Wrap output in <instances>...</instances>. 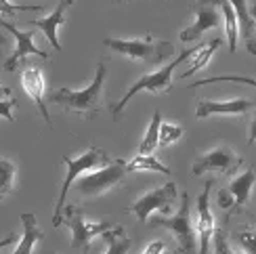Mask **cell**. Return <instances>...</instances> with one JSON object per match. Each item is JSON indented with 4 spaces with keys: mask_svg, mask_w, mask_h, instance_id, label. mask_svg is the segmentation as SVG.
<instances>
[{
    "mask_svg": "<svg viewBox=\"0 0 256 254\" xmlns=\"http://www.w3.org/2000/svg\"><path fill=\"white\" fill-rule=\"evenodd\" d=\"M105 78H108V66H105V61H99L94 78L86 88L72 90L68 86H61L48 94V101L55 105H61V108L70 114H78L82 118H94V116L103 110L101 101H103Z\"/></svg>",
    "mask_w": 256,
    "mask_h": 254,
    "instance_id": "6da1fadb",
    "label": "cell"
},
{
    "mask_svg": "<svg viewBox=\"0 0 256 254\" xmlns=\"http://www.w3.org/2000/svg\"><path fill=\"white\" fill-rule=\"evenodd\" d=\"M105 46L120 52V55L132 61H145L149 66L162 63L170 55H174V46L168 40H156L152 34L138 36V38H105Z\"/></svg>",
    "mask_w": 256,
    "mask_h": 254,
    "instance_id": "7a4b0ae2",
    "label": "cell"
},
{
    "mask_svg": "<svg viewBox=\"0 0 256 254\" xmlns=\"http://www.w3.org/2000/svg\"><path fill=\"white\" fill-rule=\"evenodd\" d=\"M63 164L68 168V174H66V181L61 185V192H59V198H57V204H55V214H52V227H59L61 225V218H63V206H66V198H68V192L72 189L74 181L78 176L86 174V172H92L97 168H103L112 162V158L105 154L101 147H88L84 154H80L78 158H70V156H61Z\"/></svg>",
    "mask_w": 256,
    "mask_h": 254,
    "instance_id": "3957f363",
    "label": "cell"
},
{
    "mask_svg": "<svg viewBox=\"0 0 256 254\" xmlns=\"http://www.w3.org/2000/svg\"><path fill=\"white\" fill-rule=\"evenodd\" d=\"M200 48H202V46H191V48H187V50H180L178 57H176L172 63H168V66L160 68V70H156V72H152V74H145V76L138 78V80L132 84V86L124 92V97H122L118 103H116V105H112L114 120L120 118V114H122V110L126 108V103L130 101L136 92H141V90H149V92H154V94L168 92L170 88H172V72L176 70V66H180L183 61H187L191 55H196Z\"/></svg>",
    "mask_w": 256,
    "mask_h": 254,
    "instance_id": "277c9868",
    "label": "cell"
},
{
    "mask_svg": "<svg viewBox=\"0 0 256 254\" xmlns=\"http://www.w3.org/2000/svg\"><path fill=\"white\" fill-rule=\"evenodd\" d=\"M152 227H162L174 236L180 254H198L196 252V225L191 214V198L185 192L180 196V206L170 216H154Z\"/></svg>",
    "mask_w": 256,
    "mask_h": 254,
    "instance_id": "5b68a950",
    "label": "cell"
},
{
    "mask_svg": "<svg viewBox=\"0 0 256 254\" xmlns=\"http://www.w3.org/2000/svg\"><path fill=\"white\" fill-rule=\"evenodd\" d=\"M126 174H128L126 160H112L108 166L82 174V178L74 189H76V196H80L82 200H94L105 196L116 187H120L124 183Z\"/></svg>",
    "mask_w": 256,
    "mask_h": 254,
    "instance_id": "8992f818",
    "label": "cell"
},
{
    "mask_svg": "<svg viewBox=\"0 0 256 254\" xmlns=\"http://www.w3.org/2000/svg\"><path fill=\"white\" fill-rule=\"evenodd\" d=\"M68 216L61 218V225H66L72 231V248L74 250H80L82 254H86L90 248V242L94 238H101L105 231H110L114 225L108 223V220H86L84 216L82 208L78 206H70L66 210Z\"/></svg>",
    "mask_w": 256,
    "mask_h": 254,
    "instance_id": "52a82bcc",
    "label": "cell"
},
{
    "mask_svg": "<svg viewBox=\"0 0 256 254\" xmlns=\"http://www.w3.org/2000/svg\"><path fill=\"white\" fill-rule=\"evenodd\" d=\"M176 198H178V192H176L174 181H168L162 187H156L152 192L143 194L141 198H136L134 202L128 206V210H130L141 223L147 220L154 212H160L162 216H170L172 214V206L176 204Z\"/></svg>",
    "mask_w": 256,
    "mask_h": 254,
    "instance_id": "ba28073f",
    "label": "cell"
},
{
    "mask_svg": "<svg viewBox=\"0 0 256 254\" xmlns=\"http://www.w3.org/2000/svg\"><path fill=\"white\" fill-rule=\"evenodd\" d=\"M244 160L231 150V147H214L208 154H202L200 158H196L194 166H191V172L196 176L204 174V172H218L222 176H233L240 168H242Z\"/></svg>",
    "mask_w": 256,
    "mask_h": 254,
    "instance_id": "9c48e42d",
    "label": "cell"
},
{
    "mask_svg": "<svg viewBox=\"0 0 256 254\" xmlns=\"http://www.w3.org/2000/svg\"><path fill=\"white\" fill-rule=\"evenodd\" d=\"M210 189L212 181H206L202 194L198 196L196 202V212H198V254H210V244L214 240V214L210 210Z\"/></svg>",
    "mask_w": 256,
    "mask_h": 254,
    "instance_id": "30bf717a",
    "label": "cell"
},
{
    "mask_svg": "<svg viewBox=\"0 0 256 254\" xmlns=\"http://www.w3.org/2000/svg\"><path fill=\"white\" fill-rule=\"evenodd\" d=\"M0 26H2L4 30H8L10 36H15V42H17L15 52L4 61V72H15L19 59H24V57H28V55H38V57H42V59H48V52L42 50V48H38V46L34 44V34H36L34 30L21 32V30H17V26L8 24V21H4L2 17H0Z\"/></svg>",
    "mask_w": 256,
    "mask_h": 254,
    "instance_id": "8fae6325",
    "label": "cell"
},
{
    "mask_svg": "<svg viewBox=\"0 0 256 254\" xmlns=\"http://www.w3.org/2000/svg\"><path fill=\"white\" fill-rule=\"evenodd\" d=\"M191 10H194V15H196V21H194V26H189L180 32L178 38L183 42H196L206 30L218 28V24H220L218 8L212 4L210 0H198V2L191 6Z\"/></svg>",
    "mask_w": 256,
    "mask_h": 254,
    "instance_id": "7c38bea8",
    "label": "cell"
},
{
    "mask_svg": "<svg viewBox=\"0 0 256 254\" xmlns=\"http://www.w3.org/2000/svg\"><path fill=\"white\" fill-rule=\"evenodd\" d=\"M21 86L28 92V97L36 103V108L40 116L44 118L46 124H50V116L46 110V101H44V92H46V80H44V72L38 66H26L21 72Z\"/></svg>",
    "mask_w": 256,
    "mask_h": 254,
    "instance_id": "4fadbf2b",
    "label": "cell"
},
{
    "mask_svg": "<svg viewBox=\"0 0 256 254\" xmlns=\"http://www.w3.org/2000/svg\"><path fill=\"white\" fill-rule=\"evenodd\" d=\"M252 108L250 99H229V101H210L202 99L196 108V118L204 120L210 116H244Z\"/></svg>",
    "mask_w": 256,
    "mask_h": 254,
    "instance_id": "5bb4252c",
    "label": "cell"
},
{
    "mask_svg": "<svg viewBox=\"0 0 256 254\" xmlns=\"http://www.w3.org/2000/svg\"><path fill=\"white\" fill-rule=\"evenodd\" d=\"M254 181H256V174H254V168L252 166H246V170H244L240 176H236L233 181L225 187V192L231 196L233 204L229 208V216L233 214H240L244 208H246L248 200H250V194H252V187H254Z\"/></svg>",
    "mask_w": 256,
    "mask_h": 254,
    "instance_id": "9a60e30c",
    "label": "cell"
},
{
    "mask_svg": "<svg viewBox=\"0 0 256 254\" xmlns=\"http://www.w3.org/2000/svg\"><path fill=\"white\" fill-rule=\"evenodd\" d=\"M72 4H74V0H59V4L55 6V10H52L50 15L42 17V19H32V21H30V26H36V28H40L42 32H44V36L48 38L50 46L55 48V50H61L59 28H61L63 21H66L68 10H70Z\"/></svg>",
    "mask_w": 256,
    "mask_h": 254,
    "instance_id": "2e32d148",
    "label": "cell"
},
{
    "mask_svg": "<svg viewBox=\"0 0 256 254\" xmlns=\"http://www.w3.org/2000/svg\"><path fill=\"white\" fill-rule=\"evenodd\" d=\"M21 225H24V234H21V240L17 242L13 254H32L34 248L44 240V231L38 227V220L32 212L21 214Z\"/></svg>",
    "mask_w": 256,
    "mask_h": 254,
    "instance_id": "e0dca14e",
    "label": "cell"
},
{
    "mask_svg": "<svg viewBox=\"0 0 256 254\" xmlns=\"http://www.w3.org/2000/svg\"><path fill=\"white\" fill-rule=\"evenodd\" d=\"M222 15H225V32L229 36V50L236 52V44H238V36H240V26H238V15L236 8L229 0H210Z\"/></svg>",
    "mask_w": 256,
    "mask_h": 254,
    "instance_id": "ac0fdd59",
    "label": "cell"
},
{
    "mask_svg": "<svg viewBox=\"0 0 256 254\" xmlns=\"http://www.w3.org/2000/svg\"><path fill=\"white\" fill-rule=\"evenodd\" d=\"M160 126H162V110H156L152 116V122L147 126V132L138 145V156H152L160 147Z\"/></svg>",
    "mask_w": 256,
    "mask_h": 254,
    "instance_id": "d6986e66",
    "label": "cell"
},
{
    "mask_svg": "<svg viewBox=\"0 0 256 254\" xmlns=\"http://www.w3.org/2000/svg\"><path fill=\"white\" fill-rule=\"evenodd\" d=\"M105 240V254H128L130 252V238L124 234V227L114 225L101 236Z\"/></svg>",
    "mask_w": 256,
    "mask_h": 254,
    "instance_id": "ffe728a7",
    "label": "cell"
},
{
    "mask_svg": "<svg viewBox=\"0 0 256 254\" xmlns=\"http://www.w3.org/2000/svg\"><path fill=\"white\" fill-rule=\"evenodd\" d=\"M236 8V15H238V26H240V36L250 42L256 36V21L252 19L250 10H248V2L246 0H229Z\"/></svg>",
    "mask_w": 256,
    "mask_h": 254,
    "instance_id": "44dd1931",
    "label": "cell"
},
{
    "mask_svg": "<svg viewBox=\"0 0 256 254\" xmlns=\"http://www.w3.org/2000/svg\"><path fill=\"white\" fill-rule=\"evenodd\" d=\"M17 164L6 156H0V202L6 200L15 189Z\"/></svg>",
    "mask_w": 256,
    "mask_h": 254,
    "instance_id": "7402d4cb",
    "label": "cell"
},
{
    "mask_svg": "<svg viewBox=\"0 0 256 254\" xmlns=\"http://www.w3.org/2000/svg\"><path fill=\"white\" fill-rule=\"evenodd\" d=\"M222 44V40L220 38H214V40H210V42H206L204 46H202L198 52H196V59H194V63L189 66V70L187 72H183L178 78H189V76H194L196 72H200L202 68H206L208 66V61L212 59V55L216 52V48Z\"/></svg>",
    "mask_w": 256,
    "mask_h": 254,
    "instance_id": "603a6c76",
    "label": "cell"
},
{
    "mask_svg": "<svg viewBox=\"0 0 256 254\" xmlns=\"http://www.w3.org/2000/svg\"><path fill=\"white\" fill-rule=\"evenodd\" d=\"M128 172H138V170H154V172H162V174H170V168L166 164H162L160 160H156L154 156H136L130 162H126Z\"/></svg>",
    "mask_w": 256,
    "mask_h": 254,
    "instance_id": "cb8c5ba5",
    "label": "cell"
},
{
    "mask_svg": "<svg viewBox=\"0 0 256 254\" xmlns=\"http://www.w3.org/2000/svg\"><path fill=\"white\" fill-rule=\"evenodd\" d=\"M236 250L238 254H256V231L252 227H246V229H240L236 236Z\"/></svg>",
    "mask_w": 256,
    "mask_h": 254,
    "instance_id": "d4e9b609",
    "label": "cell"
},
{
    "mask_svg": "<svg viewBox=\"0 0 256 254\" xmlns=\"http://www.w3.org/2000/svg\"><path fill=\"white\" fill-rule=\"evenodd\" d=\"M183 136V126L172 122H162L160 126V147H168Z\"/></svg>",
    "mask_w": 256,
    "mask_h": 254,
    "instance_id": "484cf974",
    "label": "cell"
},
{
    "mask_svg": "<svg viewBox=\"0 0 256 254\" xmlns=\"http://www.w3.org/2000/svg\"><path fill=\"white\" fill-rule=\"evenodd\" d=\"M240 82V84H250V86L256 88V80L250 78V76H233V74H229V76H212V78H206V80H196L191 86H206V84H214V82Z\"/></svg>",
    "mask_w": 256,
    "mask_h": 254,
    "instance_id": "4316f807",
    "label": "cell"
},
{
    "mask_svg": "<svg viewBox=\"0 0 256 254\" xmlns=\"http://www.w3.org/2000/svg\"><path fill=\"white\" fill-rule=\"evenodd\" d=\"M212 244H214V254H236L233 248L229 246V238L225 234V229H216L214 231V240H212Z\"/></svg>",
    "mask_w": 256,
    "mask_h": 254,
    "instance_id": "83f0119b",
    "label": "cell"
},
{
    "mask_svg": "<svg viewBox=\"0 0 256 254\" xmlns=\"http://www.w3.org/2000/svg\"><path fill=\"white\" fill-rule=\"evenodd\" d=\"M30 13V10H42V6L38 4H10L8 0H0V13H4V15H17V13Z\"/></svg>",
    "mask_w": 256,
    "mask_h": 254,
    "instance_id": "f1b7e54d",
    "label": "cell"
},
{
    "mask_svg": "<svg viewBox=\"0 0 256 254\" xmlns=\"http://www.w3.org/2000/svg\"><path fill=\"white\" fill-rule=\"evenodd\" d=\"M15 108H17V99L13 97V94L6 97V99H0V118H4L8 122H15V116H13Z\"/></svg>",
    "mask_w": 256,
    "mask_h": 254,
    "instance_id": "f546056e",
    "label": "cell"
},
{
    "mask_svg": "<svg viewBox=\"0 0 256 254\" xmlns=\"http://www.w3.org/2000/svg\"><path fill=\"white\" fill-rule=\"evenodd\" d=\"M168 246H166V242H152L141 254H166Z\"/></svg>",
    "mask_w": 256,
    "mask_h": 254,
    "instance_id": "4dcf8cb0",
    "label": "cell"
},
{
    "mask_svg": "<svg viewBox=\"0 0 256 254\" xmlns=\"http://www.w3.org/2000/svg\"><path fill=\"white\" fill-rule=\"evenodd\" d=\"M250 15H252V19L256 21V6H254V8L250 10ZM246 44H248V50L252 52V55H256V36H254V38H252L250 42H246Z\"/></svg>",
    "mask_w": 256,
    "mask_h": 254,
    "instance_id": "1f68e13d",
    "label": "cell"
},
{
    "mask_svg": "<svg viewBox=\"0 0 256 254\" xmlns=\"http://www.w3.org/2000/svg\"><path fill=\"white\" fill-rule=\"evenodd\" d=\"M256 143V114L252 118V124H250V136H248V145H254Z\"/></svg>",
    "mask_w": 256,
    "mask_h": 254,
    "instance_id": "d6a6232c",
    "label": "cell"
},
{
    "mask_svg": "<svg viewBox=\"0 0 256 254\" xmlns=\"http://www.w3.org/2000/svg\"><path fill=\"white\" fill-rule=\"evenodd\" d=\"M17 238L13 236V234H10L8 238H4V240H0V250H2V248H6V246H10V244H17Z\"/></svg>",
    "mask_w": 256,
    "mask_h": 254,
    "instance_id": "836d02e7",
    "label": "cell"
},
{
    "mask_svg": "<svg viewBox=\"0 0 256 254\" xmlns=\"http://www.w3.org/2000/svg\"><path fill=\"white\" fill-rule=\"evenodd\" d=\"M0 97H10V88H6V86L0 84Z\"/></svg>",
    "mask_w": 256,
    "mask_h": 254,
    "instance_id": "e575fe53",
    "label": "cell"
},
{
    "mask_svg": "<svg viewBox=\"0 0 256 254\" xmlns=\"http://www.w3.org/2000/svg\"><path fill=\"white\" fill-rule=\"evenodd\" d=\"M2 44H6V38H4L2 34H0V46H2Z\"/></svg>",
    "mask_w": 256,
    "mask_h": 254,
    "instance_id": "d590c367",
    "label": "cell"
},
{
    "mask_svg": "<svg viewBox=\"0 0 256 254\" xmlns=\"http://www.w3.org/2000/svg\"><path fill=\"white\" fill-rule=\"evenodd\" d=\"M114 2H118V4H120V2H122V0H114Z\"/></svg>",
    "mask_w": 256,
    "mask_h": 254,
    "instance_id": "8d00e7d4",
    "label": "cell"
},
{
    "mask_svg": "<svg viewBox=\"0 0 256 254\" xmlns=\"http://www.w3.org/2000/svg\"><path fill=\"white\" fill-rule=\"evenodd\" d=\"M170 254H178V252H170Z\"/></svg>",
    "mask_w": 256,
    "mask_h": 254,
    "instance_id": "74e56055",
    "label": "cell"
},
{
    "mask_svg": "<svg viewBox=\"0 0 256 254\" xmlns=\"http://www.w3.org/2000/svg\"><path fill=\"white\" fill-rule=\"evenodd\" d=\"M52 254H55V252H52Z\"/></svg>",
    "mask_w": 256,
    "mask_h": 254,
    "instance_id": "f35d334b",
    "label": "cell"
}]
</instances>
